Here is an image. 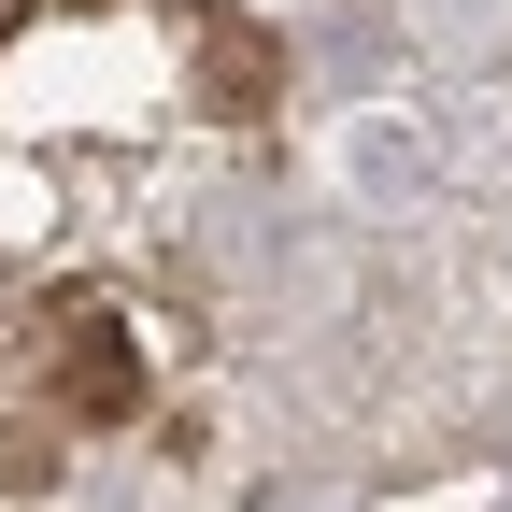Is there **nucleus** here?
<instances>
[{
    "instance_id": "obj_4",
    "label": "nucleus",
    "mask_w": 512,
    "mask_h": 512,
    "mask_svg": "<svg viewBox=\"0 0 512 512\" xmlns=\"http://www.w3.org/2000/svg\"><path fill=\"white\" fill-rule=\"evenodd\" d=\"M15 29H29V0H0V43H15Z\"/></svg>"
},
{
    "instance_id": "obj_1",
    "label": "nucleus",
    "mask_w": 512,
    "mask_h": 512,
    "mask_svg": "<svg viewBox=\"0 0 512 512\" xmlns=\"http://www.w3.org/2000/svg\"><path fill=\"white\" fill-rule=\"evenodd\" d=\"M43 356H57V413H86V427H114V413H143V356H128V328L100 299H72L43 328Z\"/></svg>"
},
{
    "instance_id": "obj_3",
    "label": "nucleus",
    "mask_w": 512,
    "mask_h": 512,
    "mask_svg": "<svg viewBox=\"0 0 512 512\" xmlns=\"http://www.w3.org/2000/svg\"><path fill=\"white\" fill-rule=\"evenodd\" d=\"M0 484H57V427H0Z\"/></svg>"
},
{
    "instance_id": "obj_2",
    "label": "nucleus",
    "mask_w": 512,
    "mask_h": 512,
    "mask_svg": "<svg viewBox=\"0 0 512 512\" xmlns=\"http://www.w3.org/2000/svg\"><path fill=\"white\" fill-rule=\"evenodd\" d=\"M271 86H285L271 29H256V15H200V100L214 114H271Z\"/></svg>"
}]
</instances>
